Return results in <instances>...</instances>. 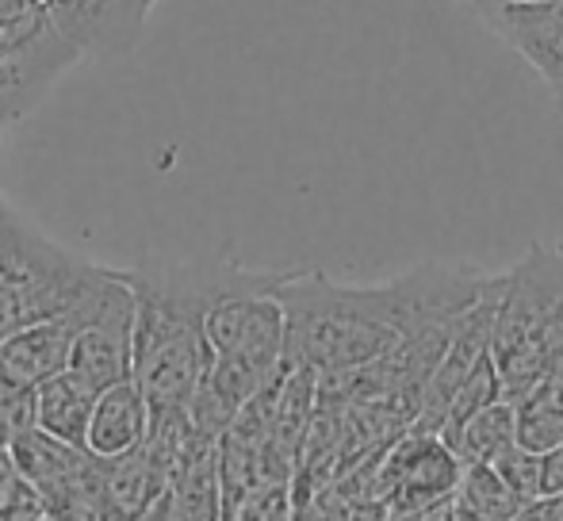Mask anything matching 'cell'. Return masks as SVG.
Segmentation results:
<instances>
[{
    "label": "cell",
    "mask_w": 563,
    "mask_h": 521,
    "mask_svg": "<svg viewBox=\"0 0 563 521\" xmlns=\"http://www.w3.org/2000/svg\"><path fill=\"white\" fill-rule=\"evenodd\" d=\"M495 273L456 260H426L379 284H341L319 273H276L273 296L284 311V365L314 373L361 368L426 326L456 322Z\"/></svg>",
    "instance_id": "cell-1"
},
{
    "label": "cell",
    "mask_w": 563,
    "mask_h": 521,
    "mask_svg": "<svg viewBox=\"0 0 563 521\" xmlns=\"http://www.w3.org/2000/svg\"><path fill=\"white\" fill-rule=\"evenodd\" d=\"M250 268L230 260L123 268L134 296L131 380L146 395L150 414L185 410L211 350L203 337L208 307Z\"/></svg>",
    "instance_id": "cell-2"
},
{
    "label": "cell",
    "mask_w": 563,
    "mask_h": 521,
    "mask_svg": "<svg viewBox=\"0 0 563 521\" xmlns=\"http://www.w3.org/2000/svg\"><path fill=\"white\" fill-rule=\"evenodd\" d=\"M563 334V242L560 246H529V254L503 276V296L490 330V361H495L503 399L518 402L549 368Z\"/></svg>",
    "instance_id": "cell-3"
},
{
    "label": "cell",
    "mask_w": 563,
    "mask_h": 521,
    "mask_svg": "<svg viewBox=\"0 0 563 521\" xmlns=\"http://www.w3.org/2000/svg\"><path fill=\"white\" fill-rule=\"evenodd\" d=\"M112 268L46 239L0 196V337L81 307Z\"/></svg>",
    "instance_id": "cell-4"
},
{
    "label": "cell",
    "mask_w": 563,
    "mask_h": 521,
    "mask_svg": "<svg viewBox=\"0 0 563 521\" xmlns=\"http://www.w3.org/2000/svg\"><path fill=\"white\" fill-rule=\"evenodd\" d=\"M77 62L43 0H0V131L35 112Z\"/></svg>",
    "instance_id": "cell-5"
},
{
    "label": "cell",
    "mask_w": 563,
    "mask_h": 521,
    "mask_svg": "<svg viewBox=\"0 0 563 521\" xmlns=\"http://www.w3.org/2000/svg\"><path fill=\"white\" fill-rule=\"evenodd\" d=\"M460 468H464L460 456L438 433L410 425L379 453L376 476H372V499L384 502L387 514L433 507V502L452 499Z\"/></svg>",
    "instance_id": "cell-6"
},
{
    "label": "cell",
    "mask_w": 563,
    "mask_h": 521,
    "mask_svg": "<svg viewBox=\"0 0 563 521\" xmlns=\"http://www.w3.org/2000/svg\"><path fill=\"white\" fill-rule=\"evenodd\" d=\"M131 326H134V296L123 268H115L97 311L77 330L74 350H69V373L81 384H89L92 391L126 380L131 376Z\"/></svg>",
    "instance_id": "cell-7"
},
{
    "label": "cell",
    "mask_w": 563,
    "mask_h": 521,
    "mask_svg": "<svg viewBox=\"0 0 563 521\" xmlns=\"http://www.w3.org/2000/svg\"><path fill=\"white\" fill-rule=\"evenodd\" d=\"M157 0H43L58 35L77 51V58L115 62L139 46L150 8Z\"/></svg>",
    "instance_id": "cell-8"
},
{
    "label": "cell",
    "mask_w": 563,
    "mask_h": 521,
    "mask_svg": "<svg viewBox=\"0 0 563 521\" xmlns=\"http://www.w3.org/2000/svg\"><path fill=\"white\" fill-rule=\"evenodd\" d=\"M112 276H115V268L108 273V280L100 284V288L92 291L81 307H74L69 314H54V319L27 322V326H20V330H12V334L0 337V365H4L20 384H27V388H35V384L66 373L77 330H81L85 319L97 311L100 296H104V288L112 284Z\"/></svg>",
    "instance_id": "cell-9"
},
{
    "label": "cell",
    "mask_w": 563,
    "mask_h": 521,
    "mask_svg": "<svg viewBox=\"0 0 563 521\" xmlns=\"http://www.w3.org/2000/svg\"><path fill=\"white\" fill-rule=\"evenodd\" d=\"M146 425H150L146 395L126 376V380L108 384V388L97 391L89 430H85V448H89L92 456L131 453V448L146 437Z\"/></svg>",
    "instance_id": "cell-10"
},
{
    "label": "cell",
    "mask_w": 563,
    "mask_h": 521,
    "mask_svg": "<svg viewBox=\"0 0 563 521\" xmlns=\"http://www.w3.org/2000/svg\"><path fill=\"white\" fill-rule=\"evenodd\" d=\"M169 521H219L223 518V487H219L216 445H196L173 468L165 484Z\"/></svg>",
    "instance_id": "cell-11"
},
{
    "label": "cell",
    "mask_w": 563,
    "mask_h": 521,
    "mask_svg": "<svg viewBox=\"0 0 563 521\" xmlns=\"http://www.w3.org/2000/svg\"><path fill=\"white\" fill-rule=\"evenodd\" d=\"M92 399L97 391L81 384L74 373H58L51 380L35 384V425L66 445L85 448V430H89Z\"/></svg>",
    "instance_id": "cell-12"
},
{
    "label": "cell",
    "mask_w": 563,
    "mask_h": 521,
    "mask_svg": "<svg viewBox=\"0 0 563 521\" xmlns=\"http://www.w3.org/2000/svg\"><path fill=\"white\" fill-rule=\"evenodd\" d=\"M441 441L460 456V464L495 461L503 448L518 445V437H514V402H506V399L487 402V407H479L467 422H460L456 430Z\"/></svg>",
    "instance_id": "cell-13"
},
{
    "label": "cell",
    "mask_w": 563,
    "mask_h": 521,
    "mask_svg": "<svg viewBox=\"0 0 563 521\" xmlns=\"http://www.w3.org/2000/svg\"><path fill=\"white\" fill-rule=\"evenodd\" d=\"M452 502H456V507H464V510H472V514L498 518V521H510L521 510V502L514 499L510 487L503 484V476H498L487 461H472V464H464V468H460Z\"/></svg>",
    "instance_id": "cell-14"
},
{
    "label": "cell",
    "mask_w": 563,
    "mask_h": 521,
    "mask_svg": "<svg viewBox=\"0 0 563 521\" xmlns=\"http://www.w3.org/2000/svg\"><path fill=\"white\" fill-rule=\"evenodd\" d=\"M495 399H503V384H498V373H495V361H490V353H483V357L472 365V373L460 380V388L452 391V402L445 410V422H441L438 437H449L460 422H467L475 410L487 407V402H495Z\"/></svg>",
    "instance_id": "cell-15"
},
{
    "label": "cell",
    "mask_w": 563,
    "mask_h": 521,
    "mask_svg": "<svg viewBox=\"0 0 563 521\" xmlns=\"http://www.w3.org/2000/svg\"><path fill=\"white\" fill-rule=\"evenodd\" d=\"M487 464L503 476V484L510 487V495L521 502V507L541 499V453H529V448H521V445H510Z\"/></svg>",
    "instance_id": "cell-16"
},
{
    "label": "cell",
    "mask_w": 563,
    "mask_h": 521,
    "mask_svg": "<svg viewBox=\"0 0 563 521\" xmlns=\"http://www.w3.org/2000/svg\"><path fill=\"white\" fill-rule=\"evenodd\" d=\"M234 521H291V487L288 484H261L230 510Z\"/></svg>",
    "instance_id": "cell-17"
},
{
    "label": "cell",
    "mask_w": 563,
    "mask_h": 521,
    "mask_svg": "<svg viewBox=\"0 0 563 521\" xmlns=\"http://www.w3.org/2000/svg\"><path fill=\"white\" fill-rule=\"evenodd\" d=\"M43 514H46L43 495H38L23 476L15 479V484L8 487L4 499H0V521H38Z\"/></svg>",
    "instance_id": "cell-18"
},
{
    "label": "cell",
    "mask_w": 563,
    "mask_h": 521,
    "mask_svg": "<svg viewBox=\"0 0 563 521\" xmlns=\"http://www.w3.org/2000/svg\"><path fill=\"white\" fill-rule=\"evenodd\" d=\"M291 521H349V502L330 484L322 491H314L311 499L291 502Z\"/></svg>",
    "instance_id": "cell-19"
},
{
    "label": "cell",
    "mask_w": 563,
    "mask_h": 521,
    "mask_svg": "<svg viewBox=\"0 0 563 521\" xmlns=\"http://www.w3.org/2000/svg\"><path fill=\"white\" fill-rule=\"evenodd\" d=\"M563 491V441L541 453V495Z\"/></svg>",
    "instance_id": "cell-20"
},
{
    "label": "cell",
    "mask_w": 563,
    "mask_h": 521,
    "mask_svg": "<svg viewBox=\"0 0 563 521\" xmlns=\"http://www.w3.org/2000/svg\"><path fill=\"white\" fill-rule=\"evenodd\" d=\"M387 521H452V499L433 502L422 510H407V514H387Z\"/></svg>",
    "instance_id": "cell-21"
},
{
    "label": "cell",
    "mask_w": 563,
    "mask_h": 521,
    "mask_svg": "<svg viewBox=\"0 0 563 521\" xmlns=\"http://www.w3.org/2000/svg\"><path fill=\"white\" fill-rule=\"evenodd\" d=\"M20 479V472H15V461H12V453H8L4 445H0V499L8 495V487Z\"/></svg>",
    "instance_id": "cell-22"
},
{
    "label": "cell",
    "mask_w": 563,
    "mask_h": 521,
    "mask_svg": "<svg viewBox=\"0 0 563 521\" xmlns=\"http://www.w3.org/2000/svg\"><path fill=\"white\" fill-rule=\"evenodd\" d=\"M467 4H472V8H475V12H479V15H483V20H487V23H490V20H495V15H498V12H503V8H506V4H510V0H467Z\"/></svg>",
    "instance_id": "cell-23"
},
{
    "label": "cell",
    "mask_w": 563,
    "mask_h": 521,
    "mask_svg": "<svg viewBox=\"0 0 563 521\" xmlns=\"http://www.w3.org/2000/svg\"><path fill=\"white\" fill-rule=\"evenodd\" d=\"M544 81L552 85V92H556V100H560V108H563V58L556 62V69H552V74L544 77Z\"/></svg>",
    "instance_id": "cell-24"
},
{
    "label": "cell",
    "mask_w": 563,
    "mask_h": 521,
    "mask_svg": "<svg viewBox=\"0 0 563 521\" xmlns=\"http://www.w3.org/2000/svg\"><path fill=\"white\" fill-rule=\"evenodd\" d=\"M452 521H498V518H483V514H472V510H464V507H456V502H452Z\"/></svg>",
    "instance_id": "cell-25"
},
{
    "label": "cell",
    "mask_w": 563,
    "mask_h": 521,
    "mask_svg": "<svg viewBox=\"0 0 563 521\" xmlns=\"http://www.w3.org/2000/svg\"><path fill=\"white\" fill-rule=\"evenodd\" d=\"M38 521H66V518H58V514H43Z\"/></svg>",
    "instance_id": "cell-26"
},
{
    "label": "cell",
    "mask_w": 563,
    "mask_h": 521,
    "mask_svg": "<svg viewBox=\"0 0 563 521\" xmlns=\"http://www.w3.org/2000/svg\"><path fill=\"white\" fill-rule=\"evenodd\" d=\"M219 521H234V518H230V514H223V518H219Z\"/></svg>",
    "instance_id": "cell-27"
}]
</instances>
